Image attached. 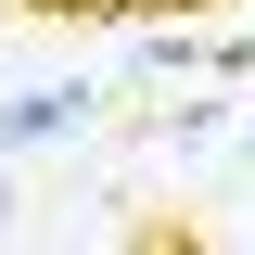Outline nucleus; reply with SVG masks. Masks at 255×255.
Here are the masks:
<instances>
[{"label": "nucleus", "mask_w": 255, "mask_h": 255, "mask_svg": "<svg viewBox=\"0 0 255 255\" xmlns=\"http://www.w3.org/2000/svg\"><path fill=\"white\" fill-rule=\"evenodd\" d=\"M64 128H90V90H77V77L13 90V102H0V166H13V153H38V140H64Z\"/></svg>", "instance_id": "f257e3e1"}, {"label": "nucleus", "mask_w": 255, "mask_h": 255, "mask_svg": "<svg viewBox=\"0 0 255 255\" xmlns=\"http://www.w3.org/2000/svg\"><path fill=\"white\" fill-rule=\"evenodd\" d=\"M128 255H204V230H179V217H140V230H128Z\"/></svg>", "instance_id": "f03ea898"}]
</instances>
